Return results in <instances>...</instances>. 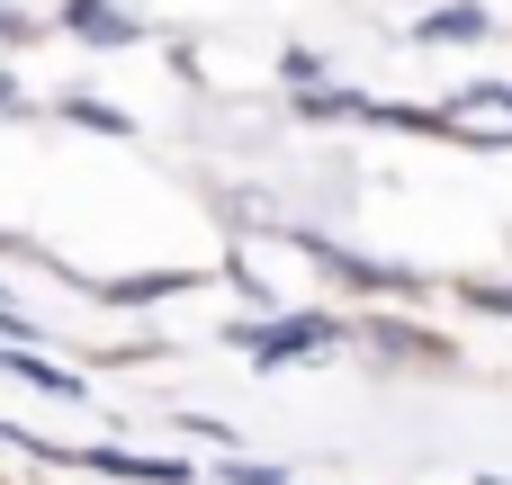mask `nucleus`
I'll use <instances>...</instances> for the list:
<instances>
[{
    "label": "nucleus",
    "mask_w": 512,
    "mask_h": 485,
    "mask_svg": "<svg viewBox=\"0 0 512 485\" xmlns=\"http://www.w3.org/2000/svg\"><path fill=\"white\" fill-rule=\"evenodd\" d=\"M225 351L252 360L261 378L279 369H315L351 351V315L342 306H270V315H225Z\"/></svg>",
    "instance_id": "f257e3e1"
},
{
    "label": "nucleus",
    "mask_w": 512,
    "mask_h": 485,
    "mask_svg": "<svg viewBox=\"0 0 512 485\" xmlns=\"http://www.w3.org/2000/svg\"><path fill=\"white\" fill-rule=\"evenodd\" d=\"M288 252H306L342 297H360V306H423V297H441V279L432 270H414V261H387V252H351L342 234H315V225H288L279 234Z\"/></svg>",
    "instance_id": "f03ea898"
},
{
    "label": "nucleus",
    "mask_w": 512,
    "mask_h": 485,
    "mask_svg": "<svg viewBox=\"0 0 512 485\" xmlns=\"http://www.w3.org/2000/svg\"><path fill=\"white\" fill-rule=\"evenodd\" d=\"M351 351H360L369 369H450V342H441L432 324L396 315V306H360V315H351Z\"/></svg>",
    "instance_id": "7ed1b4c3"
},
{
    "label": "nucleus",
    "mask_w": 512,
    "mask_h": 485,
    "mask_svg": "<svg viewBox=\"0 0 512 485\" xmlns=\"http://www.w3.org/2000/svg\"><path fill=\"white\" fill-rule=\"evenodd\" d=\"M63 468L90 485H198L189 459L171 450H126V441H63Z\"/></svg>",
    "instance_id": "20e7f679"
},
{
    "label": "nucleus",
    "mask_w": 512,
    "mask_h": 485,
    "mask_svg": "<svg viewBox=\"0 0 512 485\" xmlns=\"http://www.w3.org/2000/svg\"><path fill=\"white\" fill-rule=\"evenodd\" d=\"M72 288L99 297V306H171V297L216 288V270H135V279H81V270H72Z\"/></svg>",
    "instance_id": "39448f33"
},
{
    "label": "nucleus",
    "mask_w": 512,
    "mask_h": 485,
    "mask_svg": "<svg viewBox=\"0 0 512 485\" xmlns=\"http://www.w3.org/2000/svg\"><path fill=\"white\" fill-rule=\"evenodd\" d=\"M54 27H63V36H81L90 54H126V45L144 36V18H135L126 0H63V9H54Z\"/></svg>",
    "instance_id": "423d86ee"
},
{
    "label": "nucleus",
    "mask_w": 512,
    "mask_h": 485,
    "mask_svg": "<svg viewBox=\"0 0 512 485\" xmlns=\"http://www.w3.org/2000/svg\"><path fill=\"white\" fill-rule=\"evenodd\" d=\"M495 36V9L486 0H432L414 27H405V45H450V54H468V45H486Z\"/></svg>",
    "instance_id": "0eeeda50"
},
{
    "label": "nucleus",
    "mask_w": 512,
    "mask_h": 485,
    "mask_svg": "<svg viewBox=\"0 0 512 485\" xmlns=\"http://www.w3.org/2000/svg\"><path fill=\"white\" fill-rule=\"evenodd\" d=\"M0 378L27 387V396H45V405H90V378L63 369L54 351H0Z\"/></svg>",
    "instance_id": "6e6552de"
},
{
    "label": "nucleus",
    "mask_w": 512,
    "mask_h": 485,
    "mask_svg": "<svg viewBox=\"0 0 512 485\" xmlns=\"http://www.w3.org/2000/svg\"><path fill=\"white\" fill-rule=\"evenodd\" d=\"M45 108H54L63 126H90V135H144V117H135V108H117L108 90H54Z\"/></svg>",
    "instance_id": "1a4fd4ad"
},
{
    "label": "nucleus",
    "mask_w": 512,
    "mask_h": 485,
    "mask_svg": "<svg viewBox=\"0 0 512 485\" xmlns=\"http://www.w3.org/2000/svg\"><path fill=\"white\" fill-rule=\"evenodd\" d=\"M450 297L477 306V315H495V324H512V279H450Z\"/></svg>",
    "instance_id": "9d476101"
},
{
    "label": "nucleus",
    "mask_w": 512,
    "mask_h": 485,
    "mask_svg": "<svg viewBox=\"0 0 512 485\" xmlns=\"http://www.w3.org/2000/svg\"><path fill=\"white\" fill-rule=\"evenodd\" d=\"M207 485H297V477H288L279 459H216V468H207Z\"/></svg>",
    "instance_id": "9b49d317"
},
{
    "label": "nucleus",
    "mask_w": 512,
    "mask_h": 485,
    "mask_svg": "<svg viewBox=\"0 0 512 485\" xmlns=\"http://www.w3.org/2000/svg\"><path fill=\"white\" fill-rule=\"evenodd\" d=\"M0 117H27V90H18V72H0Z\"/></svg>",
    "instance_id": "f8f14e48"
}]
</instances>
